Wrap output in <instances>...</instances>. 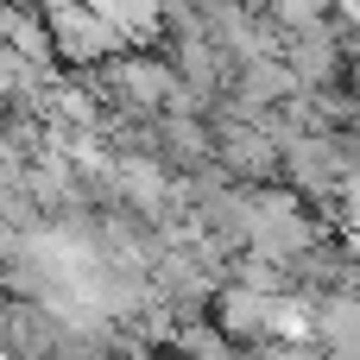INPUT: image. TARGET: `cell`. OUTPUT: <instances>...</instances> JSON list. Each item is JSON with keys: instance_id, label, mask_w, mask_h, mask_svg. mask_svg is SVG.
<instances>
[{"instance_id": "cell-1", "label": "cell", "mask_w": 360, "mask_h": 360, "mask_svg": "<svg viewBox=\"0 0 360 360\" xmlns=\"http://www.w3.org/2000/svg\"><path fill=\"white\" fill-rule=\"evenodd\" d=\"M146 0H57V13H63V25H89L95 38H120V32H133V13H139Z\"/></svg>"}]
</instances>
